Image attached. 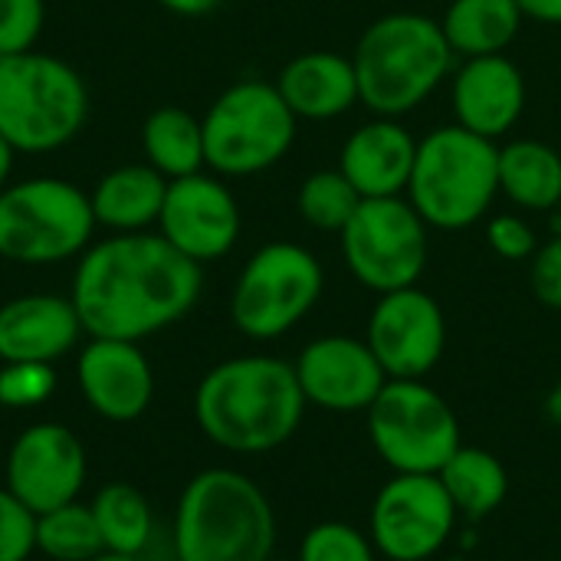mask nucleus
I'll return each instance as SVG.
<instances>
[{
    "mask_svg": "<svg viewBox=\"0 0 561 561\" xmlns=\"http://www.w3.org/2000/svg\"><path fill=\"white\" fill-rule=\"evenodd\" d=\"M204 289V266L161 233H118L76 266L72 306L89 339L141 342L184 319Z\"/></svg>",
    "mask_w": 561,
    "mask_h": 561,
    "instance_id": "obj_1",
    "label": "nucleus"
},
{
    "mask_svg": "<svg viewBox=\"0 0 561 561\" xmlns=\"http://www.w3.org/2000/svg\"><path fill=\"white\" fill-rule=\"evenodd\" d=\"M296 368L273 355H240L214 365L194 391L201 434L230 454H270L293 440L306 417Z\"/></svg>",
    "mask_w": 561,
    "mask_h": 561,
    "instance_id": "obj_2",
    "label": "nucleus"
},
{
    "mask_svg": "<svg viewBox=\"0 0 561 561\" xmlns=\"http://www.w3.org/2000/svg\"><path fill=\"white\" fill-rule=\"evenodd\" d=\"M352 62L362 105L371 115L404 118L450 79L457 53L440 20L417 10H394L365 26Z\"/></svg>",
    "mask_w": 561,
    "mask_h": 561,
    "instance_id": "obj_3",
    "label": "nucleus"
},
{
    "mask_svg": "<svg viewBox=\"0 0 561 561\" xmlns=\"http://www.w3.org/2000/svg\"><path fill=\"white\" fill-rule=\"evenodd\" d=\"M273 546V503L247 473L230 467H210L184 486L174 516L178 559L270 561Z\"/></svg>",
    "mask_w": 561,
    "mask_h": 561,
    "instance_id": "obj_4",
    "label": "nucleus"
},
{
    "mask_svg": "<svg viewBox=\"0 0 561 561\" xmlns=\"http://www.w3.org/2000/svg\"><path fill=\"white\" fill-rule=\"evenodd\" d=\"M404 197L431 230L480 224L500 197V145L457 122L427 131L417 138Z\"/></svg>",
    "mask_w": 561,
    "mask_h": 561,
    "instance_id": "obj_5",
    "label": "nucleus"
},
{
    "mask_svg": "<svg viewBox=\"0 0 561 561\" xmlns=\"http://www.w3.org/2000/svg\"><path fill=\"white\" fill-rule=\"evenodd\" d=\"M89 115L79 72L46 53L0 56V135L13 151H53L72 141Z\"/></svg>",
    "mask_w": 561,
    "mask_h": 561,
    "instance_id": "obj_6",
    "label": "nucleus"
},
{
    "mask_svg": "<svg viewBox=\"0 0 561 561\" xmlns=\"http://www.w3.org/2000/svg\"><path fill=\"white\" fill-rule=\"evenodd\" d=\"M201 125L207 168L224 178H250L289 154L299 118L276 82L243 79L214 99Z\"/></svg>",
    "mask_w": 561,
    "mask_h": 561,
    "instance_id": "obj_7",
    "label": "nucleus"
},
{
    "mask_svg": "<svg viewBox=\"0 0 561 561\" xmlns=\"http://www.w3.org/2000/svg\"><path fill=\"white\" fill-rule=\"evenodd\" d=\"M325 270L302 243L276 240L260 247L240 270L230 293V319L240 335L273 342L293 332L322 299Z\"/></svg>",
    "mask_w": 561,
    "mask_h": 561,
    "instance_id": "obj_8",
    "label": "nucleus"
},
{
    "mask_svg": "<svg viewBox=\"0 0 561 561\" xmlns=\"http://www.w3.org/2000/svg\"><path fill=\"white\" fill-rule=\"evenodd\" d=\"M92 230V201L69 181L30 178L0 191V256L10 263H62L85 250Z\"/></svg>",
    "mask_w": 561,
    "mask_h": 561,
    "instance_id": "obj_9",
    "label": "nucleus"
},
{
    "mask_svg": "<svg viewBox=\"0 0 561 561\" xmlns=\"http://www.w3.org/2000/svg\"><path fill=\"white\" fill-rule=\"evenodd\" d=\"M365 414L371 447L394 473H440L463 447L454 408L424 378H388Z\"/></svg>",
    "mask_w": 561,
    "mask_h": 561,
    "instance_id": "obj_10",
    "label": "nucleus"
},
{
    "mask_svg": "<svg viewBox=\"0 0 561 561\" xmlns=\"http://www.w3.org/2000/svg\"><path fill=\"white\" fill-rule=\"evenodd\" d=\"M348 273L375 296L417 286L431 260V227L408 197H365L339 233Z\"/></svg>",
    "mask_w": 561,
    "mask_h": 561,
    "instance_id": "obj_11",
    "label": "nucleus"
},
{
    "mask_svg": "<svg viewBox=\"0 0 561 561\" xmlns=\"http://www.w3.org/2000/svg\"><path fill=\"white\" fill-rule=\"evenodd\" d=\"M457 519L437 473H394L371 503L368 536L385 561H431L454 539Z\"/></svg>",
    "mask_w": 561,
    "mask_h": 561,
    "instance_id": "obj_12",
    "label": "nucleus"
},
{
    "mask_svg": "<svg viewBox=\"0 0 561 561\" xmlns=\"http://www.w3.org/2000/svg\"><path fill=\"white\" fill-rule=\"evenodd\" d=\"M365 342L388 378H427L447 348L444 309L421 286L381 293L368 316Z\"/></svg>",
    "mask_w": 561,
    "mask_h": 561,
    "instance_id": "obj_13",
    "label": "nucleus"
},
{
    "mask_svg": "<svg viewBox=\"0 0 561 561\" xmlns=\"http://www.w3.org/2000/svg\"><path fill=\"white\" fill-rule=\"evenodd\" d=\"M89 460L82 440L56 421L30 424L7 450L3 486L33 513L76 503L85 486Z\"/></svg>",
    "mask_w": 561,
    "mask_h": 561,
    "instance_id": "obj_14",
    "label": "nucleus"
},
{
    "mask_svg": "<svg viewBox=\"0 0 561 561\" xmlns=\"http://www.w3.org/2000/svg\"><path fill=\"white\" fill-rule=\"evenodd\" d=\"M161 237L194 263L220 260L240 237V204L233 191L214 174H187L168 181L158 217Z\"/></svg>",
    "mask_w": 561,
    "mask_h": 561,
    "instance_id": "obj_15",
    "label": "nucleus"
},
{
    "mask_svg": "<svg viewBox=\"0 0 561 561\" xmlns=\"http://www.w3.org/2000/svg\"><path fill=\"white\" fill-rule=\"evenodd\" d=\"M293 368L306 401L332 414L368 411L388 385V375L368 342L352 335L312 339L299 352Z\"/></svg>",
    "mask_w": 561,
    "mask_h": 561,
    "instance_id": "obj_16",
    "label": "nucleus"
},
{
    "mask_svg": "<svg viewBox=\"0 0 561 561\" xmlns=\"http://www.w3.org/2000/svg\"><path fill=\"white\" fill-rule=\"evenodd\" d=\"M526 99V76L506 53L460 59L450 72L454 122L490 141H500L519 125Z\"/></svg>",
    "mask_w": 561,
    "mask_h": 561,
    "instance_id": "obj_17",
    "label": "nucleus"
},
{
    "mask_svg": "<svg viewBox=\"0 0 561 561\" xmlns=\"http://www.w3.org/2000/svg\"><path fill=\"white\" fill-rule=\"evenodd\" d=\"M76 378L92 414L112 424L138 421L154 398V371L138 342L89 339L79 352Z\"/></svg>",
    "mask_w": 561,
    "mask_h": 561,
    "instance_id": "obj_18",
    "label": "nucleus"
},
{
    "mask_svg": "<svg viewBox=\"0 0 561 561\" xmlns=\"http://www.w3.org/2000/svg\"><path fill=\"white\" fill-rule=\"evenodd\" d=\"M417 158V138L401 118L371 115L339 151V171L365 197H404Z\"/></svg>",
    "mask_w": 561,
    "mask_h": 561,
    "instance_id": "obj_19",
    "label": "nucleus"
},
{
    "mask_svg": "<svg viewBox=\"0 0 561 561\" xmlns=\"http://www.w3.org/2000/svg\"><path fill=\"white\" fill-rule=\"evenodd\" d=\"M82 335L72 299L33 293L0 306V362L53 365L76 348Z\"/></svg>",
    "mask_w": 561,
    "mask_h": 561,
    "instance_id": "obj_20",
    "label": "nucleus"
},
{
    "mask_svg": "<svg viewBox=\"0 0 561 561\" xmlns=\"http://www.w3.org/2000/svg\"><path fill=\"white\" fill-rule=\"evenodd\" d=\"M276 89L299 122H332L362 105L355 62L335 49H309L293 56L279 69Z\"/></svg>",
    "mask_w": 561,
    "mask_h": 561,
    "instance_id": "obj_21",
    "label": "nucleus"
},
{
    "mask_svg": "<svg viewBox=\"0 0 561 561\" xmlns=\"http://www.w3.org/2000/svg\"><path fill=\"white\" fill-rule=\"evenodd\" d=\"M168 178L151 164H125L108 171L89 194L95 224L118 233H138L161 217Z\"/></svg>",
    "mask_w": 561,
    "mask_h": 561,
    "instance_id": "obj_22",
    "label": "nucleus"
},
{
    "mask_svg": "<svg viewBox=\"0 0 561 561\" xmlns=\"http://www.w3.org/2000/svg\"><path fill=\"white\" fill-rule=\"evenodd\" d=\"M500 194L533 214H556L561 204V154L536 138L500 145Z\"/></svg>",
    "mask_w": 561,
    "mask_h": 561,
    "instance_id": "obj_23",
    "label": "nucleus"
},
{
    "mask_svg": "<svg viewBox=\"0 0 561 561\" xmlns=\"http://www.w3.org/2000/svg\"><path fill=\"white\" fill-rule=\"evenodd\" d=\"M523 23L526 16L516 0H450L440 16L444 36L457 59L506 53Z\"/></svg>",
    "mask_w": 561,
    "mask_h": 561,
    "instance_id": "obj_24",
    "label": "nucleus"
},
{
    "mask_svg": "<svg viewBox=\"0 0 561 561\" xmlns=\"http://www.w3.org/2000/svg\"><path fill=\"white\" fill-rule=\"evenodd\" d=\"M454 506L467 519H486L510 496V473L503 460L480 447H460L437 473Z\"/></svg>",
    "mask_w": 561,
    "mask_h": 561,
    "instance_id": "obj_25",
    "label": "nucleus"
},
{
    "mask_svg": "<svg viewBox=\"0 0 561 561\" xmlns=\"http://www.w3.org/2000/svg\"><path fill=\"white\" fill-rule=\"evenodd\" d=\"M141 148H145L148 164L154 171H161L168 181L197 174L207 164V158H204V125L191 112H184L178 105L154 108L145 118Z\"/></svg>",
    "mask_w": 561,
    "mask_h": 561,
    "instance_id": "obj_26",
    "label": "nucleus"
},
{
    "mask_svg": "<svg viewBox=\"0 0 561 561\" xmlns=\"http://www.w3.org/2000/svg\"><path fill=\"white\" fill-rule=\"evenodd\" d=\"M92 516L105 552L141 556L154 536V513L141 490L128 483H105L92 496Z\"/></svg>",
    "mask_w": 561,
    "mask_h": 561,
    "instance_id": "obj_27",
    "label": "nucleus"
},
{
    "mask_svg": "<svg viewBox=\"0 0 561 561\" xmlns=\"http://www.w3.org/2000/svg\"><path fill=\"white\" fill-rule=\"evenodd\" d=\"M36 552L53 561H89L105 552L92 506L66 503L36 516Z\"/></svg>",
    "mask_w": 561,
    "mask_h": 561,
    "instance_id": "obj_28",
    "label": "nucleus"
},
{
    "mask_svg": "<svg viewBox=\"0 0 561 561\" xmlns=\"http://www.w3.org/2000/svg\"><path fill=\"white\" fill-rule=\"evenodd\" d=\"M362 204V194L352 187V181L339 168L312 171L296 194L299 217L322 233H342V227L352 220L355 207Z\"/></svg>",
    "mask_w": 561,
    "mask_h": 561,
    "instance_id": "obj_29",
    "label": "nucleus"
},
{
    "mask_svg": "<svg viewBox=\"0 0 561 561\" xmlns=\"http://www.w3.org/2000/svg\"><path fill=\"white\" fill-rule=\"evenodd\" d=\"M299 561H378L368 533L348 523H319L299 542Z\"/></svg>",
    "mask_w": 561,
    "mask_h": 561,
    "instance_id": "obj_30",
    "label": "nucleus"
},
{
    "mask_svg": "<svg viewBox=\"0 0 561 561\" xmlns=\"http://www.w3.org/2000/svg\"><path fill=\"white\" fill-rule=\"evenodd\" d=\"M56 391V371L43 362H3L0 365V408L26 411L49 401Z\"/></svg>",
    "mask_w": 561,
    "mask_h": 561,
    "instance_id": "obj_31",
    "label": "nucleus"
},
{
    "mask_svg": "<svg viewBox=\"0 0 561 561\" xmlns=\"http://www.w3.org/2000/svg\"><path fill=\"white\" fill-rule=\"evenodd\" d=\"M46 20L43 0H0V56L33 49Z\"/></svg>",
    "mask_w": 561,
    "mask_h": 561,
    "instance_id": "obj_32",
    "label": "nucleus"
},
{
    "mask_svg": "<svg viewBox=\"0 0 561 561\" xmlns=\"http://www.w3.org/2000/svg\"><path fill=\"white\" fill-rule=\"evenodd\" d=\"M36 552V516L0 486V561H26Z\"/></svg>",
    "mask_w": 561,
    "mask_h": 561,
    "instance_id": "obj_33",
    "label": "nucleus"
},
{
    "mask_svg": "<svg viewBox=\"0 0 561 561\" xmlns=\"http://www.w3.org/2000/svg\"><path fill=\"white\" fill-rule=\"evenodd\" d=\"M486 243L500 260L529 263L539 250V233L523 214H493L486 220Z\"/></svg>",
    "mask_w": 561,
    "mask_h": 561,
    "instance_id": "obj_34",
    "label": "nucleus"
},
{
    "mask_svg": "<svg viewBox=\"0 0 561 561\" xmlns=\"http://www.w3.org/2000/svg\"><path fill=\"white\" fill-rule=\"evenodd\" d=\"M529 283L542 306L561 309V230H556L529 260Z\"/></svg>",
    "mask_w": 561,
    "mask_h": 561,
    "instance_id": "obj_35",
    "label": "nucleus"
},
{
    "mask_svg": "<svg viewBox=\"0 0 561 561\" xmlns=\"http://www.w3.org/2000/svg\"><path fill=\"white\" fill-rule=\"evenodd\" d=\"M526 20L546 23V26H561V0H516Z\"/></svg>",
    "mask_w": 561,
    "mask_h": 561,
    "instance_id": "obj_36",
    "label": "nucleus"
},
{
    "mask_svg": "<svg viewBox=\"0 0 561 561\" xmlns=\"http://www.w3.org/2000/svg\"><path fill=\"white\" fill-rule=\"evenodd\" d=\"M158 3L181 16H201V13H210L214 7H220L224 0H158Z\"/></svg>",
    "mask_w": 561,
    "mask_h": 561,
    "instance_id": "obj_37",
    "label": "nucleus"
},
{
    "mask_svg": "<svg viewBox=\"0 0 561 561\" xmlns=\"http://www.w3.org/2000/svg\"><path fill=\"white\" fill-rule=\"evenodd\" d=\"M10 168H13V145L0 135V191H3V184H7Z\"/></svg>",
    "mask_w": 561,
    "mask_h": 561,
    "instance_id": "obj_38",
    "label": "nucleus"
},
{
    "mask_svg": "<svg viewBox=\"0 0 561 561\" xmlns=\"http://www.w3.org/2000/svg\"><path fill=\"white\" fill-rule=\"evenodd\" d=\"M546 414H549L552 424H559L561 427V381L549 391V398H546Z\"/></svg>",
    "mask_w": 561,
    "mask_h": 561,
    "instance_id": "obj_39",
    "label": "nucleus"
},
{
    "mask_svg": "<svg viewBox=\"0 0 561 561\" xmlns=\"http://www.w3.org/2000/svg\"><path fill=\"white\" fill-rule=\"evenodd\" d=\"M89 561H138V556H118V552H99L95 559Z\"/></svg>",
    "mask_w": 561,
    "mask_h": 561,
    "instance_id": "obj_40",
    "label": "nucleus"
},
{
    "mask_svg": "<svg viewBox=\"0 0 561 561\" xmlns=\"http://www.w3.org/2000/svg\"><path fill=\"white\" fill-rule=\"evenodd\" d=\"M556 230H561V204L559 210H556Z\"/></svg>",
    "mask_w": 561,
    "mask_h": 561,
    "instance_id": "obj_41",
    "label": "nucleus"
},
{
    "mask_svg": "<svg viewBox=\"0 0 561 561\" xmlns=\"http://www.w3.org/2000/svg\"><path fill=\"white\" fill-rule=\"evenodd\" d=\"M171 561H181V559H171Z\"/></svg>",
    "mask_w": 561,
    "mask_h": 561,
    "instance_id": "obj_42",
    "label": "nucleus"
},
{
    "mask_svg": "<svg viewBox=\"0 0 561 561\" xmlns=\"http://www.w3.org/2000/svg\"><path fill=\"white\" fill-rule=\"evenodd\" d=\"M559 561H561V559H559Z\"/></svg>",
    "mask_w": 561,
    "mask_h": 561,
    "instance_id": "obj_43",
    "label": "nucleus"
}]
</instances>
